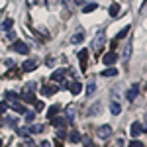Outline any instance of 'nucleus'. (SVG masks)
<instances>
[{
  "label": "nucleus",
  "mask_w": 147,
  "mask_h": 147,
  "mask_svg": "<svg viewBox=\"0 0 147 147\" xmlns=\"http://www.w3.org/2000/svg\"><path fill=\"white\" fill-rule=\"evenodd\" d=\"M53 63H55V61H53V57H47V59H45V65H49V67H51Z\"/></svg>",
  "instance_id": "obj_36"
},
{
  "label": "nucleus",
  "mask_w": 147,
  "mask_h": 147,
  "mask_svg": "<svg viewBox=\"0 0 147 147\" xmlns=\"http://www.w3.org/2000/svg\"><path fill=\"white\" fill-rule=\"evenodd\" d=\"M67 124V118H57V116H53L51 118V125H55V127H61V125Z\"/></svg>",
  "instance_id": "obj_14"
},
{
  "label": "nucleus",
  "mask_w": 147,
  "mask_h": 147,
  "mask_svg": "<svg viewBox=\"0 0 147 147\" xmlns=\"http://www.w3.org/2000/svg\"><path fill=\"white\" fill-rule=\"evenodd\" d=\"M82 39H84V32H79V34H75L73 37H71V41H73V43H80Z\"/></svg>",
  "instance_id": "obj_22"
},
{
  "label": "nucleus",
  "mask_w": 147,
  "mask_h": 147,
  "mask_svg": "<svg viewBox=\"0 0 147 147\" xmlns=\"http://www.w3.org/2000/svg\"><path fill=\"white\" fill-rule=\"evenodd\" d=\"M143 129H147V116H145V125H143Z\"/></svg>",
  "instance_id": "obj_42"
},
{
  "label": "nucleus",
  "mask_w": 147,
  "mask_h": 147,
  "mask_svg": "<svg viewBox=\"0 0 147 147\" xmlns=\"http://www.w3.org/2000/svg\"><path fill=\"white\" fill-rule=\"evenodd\" d=\"M34 104H35V108H37L35 112H39V110H43V102H39V100H37V102H34Z\"/></svg>",
  "instance_id": "obj_32"
},
{
  "label": "nucleus",
  "mask_w": 147,
  "mask_h": 147,
  "mask_svg": "<svg viewBox=\"0 0 147 147\" xmlns=\"http://www.w3.org/2000/svg\"><path fill=\"white\" fill-rule=\"evenodd\" d=\"M127 147H145V145H143L141 141H137V139H134V141H129V145H127Z\"/></svg>",
  "instance_id": "obj_27"
},
{
  "label": "nucleus",
  "mask_w": 147,
  "mask_h": 147,
  "mask_svg": "<svg viewBox=\"0 0 147 147\" xmlns=\"http://www.w3.org/2000/svg\"><path fill=\"white\" fill-rule=\"evenodd\" d=\"M84 147H94V143H90V141H84Z\"/></svg>",
  "instance_id": "obj_40"
},
{
  "label": "nucleus",
  "mask_w": 147,
  "mask_h": 147,
  "mask_svg": "<svg viewBox=\"0 0 147 147\" xmlns=\"http://www.w3.org/2000/svg\"><path fill=\"white\" fill-rule=\"evenodd\" d=\"M12 49H14V51H16V53H22V55H28V53H30V47L26 45V43H24V41H20V39H18V41H14V43H12Z\"/></svg>",
  "instance_id": "obj_3"
},
{
  "label": "nucleus",
  "mask_w": 147,
  "mask_h": 147,
  "mask_svg": "<svg viewBox=\"0 0 147 147\" xmlns=\"http://www.w3.org/2000/svg\"><path fill=\"white\" fill-rule=\"evenodd\" d=\"M108 12H110V16H118V14H120V4H116V2H114L112 6L108 8Z\"/></svg>",
  "instance_id": "obj_23"
},
{
  "label": "nucleus",
  "mask_w": 147,
  "mask_h": 147,
  "mask_svg": "<svg viewBox=\"0 0 147 147\" xmlns=\"http://www.w3.org/2000/svg\"><path fill=\"white\" fill-rule=\"evenodd\" d=\"M129 55H131V43H127V45L124 47V55H122V59H124V61H127V59H129Z\"/></svg>",
  "instance_id": "obj_24"
},
{
  "label": "nucleus",
  "mask_w": 147,
  "mask_h": 147,
  "mask_svg": "<svg viewBox=\"0 0 147 147\" xmlns=\"http://www.w3.org/2000/svg\"><path fill=\"white\" fill-rule=\"evenodd\" d=\"M75 4H79V6H80V4H84V0H75Z\"/></svg>",
  "instance_id": "obj_41"
},
{
  "label": "nucleus",
  "mask_w": 147,
  "mask_h": 147,
  "mask_svg": "<svg viewBox=\"0 0 147 147\" xmlns=\"http://www.w3.org/2000/svg\"><path fill=\"white\" fill-rule=\"evenodd\" d=\"M129 32H131V28H129V26H125L124 30H122L120 34L116 35V41H120V39H124V37H125V35H127V34H129Z\"/></svg>",
  "instance_id": "obj_17"
},
{
  "label": "nucleus",
  "mask_w": 147,
  "mask_h": 147,
  "mask_svg": "<svg viewBox=\"0 0 147 147\" xmlns=\"http://www.w3.org/2000/svg\"><path fill=\"white\" fill-rule=\"evenodd\" d=\"M100 77H118V69L112 67V69H104L100 73Z\"/></svg>",
  "instance_id": "obj_15"
},
{
  "label": "nucleus",
  "mask_w": 147,
  "mask_h": 147,
  "mask_svg": "<svg viewBox=\"0 0 147 147\" xmlns=\"http://www.w3.org/2000/svg\"><path fill=\"white\" fill-rule=\"evenodd\" d=\"M96 6H98L96 2H92V4H84V6H82V12H84V14H90L92 10H96Z\"/></svg>",
  "instance_id": "obj_20"
},
{
  "label": "nucleus",
  "mask_w": 147,
  "mask_h": 147,
  "mask_svg": "<svg viewBox=\"0 0 147 147\" xmlns=\"http://www.w3.org/2000/svg\"><path fill=\"white\" fill-rule=\"evenodd\" d=\"M34 90H35V82H28L26 86H24V92H22V98L26 102H35V96H34Z\"/></svg>",
  "instance_id": "obj_1"
},
{
  "label": "nucleus",
  "mask_w": 147,
  "mask_h": 147,
  "mask_svg": "<svg viewBox=\"0 0 147 147\" xmlns=\"http://www.w3.org/2000/svg\"><path fill=\"white\" fill-rule=\"evenodd\" d=\"M137 92H139V86H137V84H134V86H131V88L127 90V94H125V98H127V102H134V100H136Z\"/></svg>",
  "instance_id": "obj_7"
},
{
  "label": "nucleus",
  "mask_w": 147,
  "mask_h": 147,
  "mask_svg": "<svg viewBox=\"0 0 147 147\" xmlns=\"http://www.w3.org/2000/svg\"><path fill=\"white\" fill-rule=\"evenodd\" d=\"M94 90H96V84H94V80H90V82H88V86H86V96H92Z\"/></svg>",
  "instance_id": "obj_25"
},
{
  "label": "nucleus",
  "mask_w": 147,
  "mask_h": 147,
  "mask_svg": "<svg viewBox=\"0 0 147 147\" xmlns=\"http://www.w3.org/2000/svg\"><path fill=\"white\" fill-rule=\"evenodd\" d=\"M86 59H88V51H86V49L79 51V61H80V67H82V71L86 69Z\"/></svg>",
  "instance_id": "obj_12"
},
{
  "label": "nucleus",
  "mask_w": 147,
  "mask_h": 147,
  "mask_svg": "<svg viewBox=\"0 0 147 147\" xmlns=\"http://www.w3.org/2000/svg\"><path fill=\"white\" fill-rule=\"evenodd\" d=\"M22 69H10L8 73H6V79H18V77H22Z\"/></svg>",
  "instance_id": "obj_13"
},
{
  "label": "nucleus",
  "mask_w": 147,
  "mask_h": 147,
  "mask_svg": "<svg viewBox=\"0 0 147 147\" xmlns=\"http://www.w3.org/2000/svg\"><path fill=\"white\" fill-rule=\"evenodd\" d=\"M110 112H112L114 116H118V114L122 112V106H120L118 102H112V104H110Z\"/></svg>",
  "instance_id": "obj_18"
},
{
  "label": "nucleus",
  "mask_w": 147,
  "mask_h": 147,
  "mask_svg": "<svg viewBox=\"0 0 147 147\" xmlns=\"http://www.w3.org/2000/svg\"><path fill=\"white\" fill-rule=\"evenodd\" d=\"M96 110H98V104H94L90 110H88V116H92V114H96Z\"/></svg>",
  "instance_id": "obj_34"
},
{
  "label": "nucleus",
  "mask_w": 147,
  "mask_h": 147,
  "mask_svg": "<svg viewBox=\"0 0 147 147\" xmlns=\"http://www.w3.org/2000/svg\"><path fill=\"white\" fill-rule=\"evenodd\" d=\"M35 69H37V61H34V59H28V61L22 65L24 73H32V71H35Z\"/></svg>",
  "instance_id": "obj_6"
},
{
  "label": "nucleus",
  "mask_w": 147,
  "mask_h": 147,
  "mask_svg": "<svg viewBox=\"0 0 147 147\" xmlns=\"http://www.w3.org/2000/svg\"><path fill=\"white\" fill-rule=\"evenodd\" d=\"M69 90L73 92V94H80V90H82V84H80V82H71V84H69Z\"/></svg>",
  "instance_id": "obj_16"
},
{
  "label": "nucleus",
  "mask_w": 147,
  "mask_h": 147,
  "mask_svg": "<svg viewBox=\"0 0 147 147\" xmlns=\"http://www.w3.org/2000/svg\"><path fill=\"white\" fill-rule=\"evenodd\" d=\"M104 39H106V34H104V32H98V34H96V37H94V41H92V47H94L96 55H100V53H102V45H104Z\"/></svg>",
  "instance_id": "obj_2"
},
{
  "label": "nucleus",
  "mask_w": 147,
  "mask_h": 147,
  "mask_svg": "<svg viewBox=\"0 0 147 147\" xmlns=\"http://www.w3.org/2000/svg\"><path fill=\"white\" fill-rule=\"evenodd\" d=\"M69 139H71L73 143H79V141H80V134H79V131H71V136H69Z\"/></svg>",
  "instance_id": "obj_26"
},
{
  "label": "nucleus",
  "mask_w": 147,
  "mask_h": 147,
  "mask_svg": "<svg viewBox=\"0 0 147 147\" xmlns=\"http://www.w3.org/2000/svg\"><path fill=\"white\" fill-rule=\"evenodd\" d=\"M4 63H6V67H8V69H12V67H14V61H12V59H6Z\"/></svg>",
  "instance_id": "obj_35"
},
{
  "label": "nucleus",
  "mask_w": 147,
  "mask_h": 147,
  "mask_svg": "<svg viewBox=\"0 0 147 147\" xmlns=\"http://www.w3.org/2000/svg\"><path fill=\"white\" fill-rule=\"evenodd\" d=\"M65 75H67V71H65V69H59V71H55V73L51 75V80H53V82H61Z\"/></svg>",
  "instance_id": "obj_9"
},
{
  "label": "nucleus",
  "mask_w": 147,
  "mask_h": 147,
  "mask_svg": "<svg viewBox=\"0 0 147 147\" xmlns=\"http://www.w3.org/2000/svg\"><path fill=\"white\" fill-rule=\"evenodd\" d=\"M96 134H98V137H110L112 136V127L108 124L104 125H98V129H96Z\"/></svg>",
  "instance_id": "obj_4"
},
{
  "label": "nucleus",
  "mask_w": 147,
  "mask_h": 147,
  "mask_svg": "<svg viewBox=\"0 0 147 147\" xmlns=\"http://www.w3.org/2000/svg\"><path fill=\"white\" fill-rule=\"evenodd\" d=\"M57 84H45V86H41V94L43 96H53V94H57Z\"/></svg>",
  "instance_id": "obj_5"
},
{
  "label": "nucleus",
  "mask_w": 147,
  "mask_h": 147,
  "mask_svg": "<svg viewBox=\"0 0 147 147\" xmlns=\"http://www.w3.org/2000/svg\"><path fill=\"white\" fill-rule=\"evenodd\" d=\"M4 98H6V102H8V106L16 104V102H20V100H18V96H16V92H12V90L4 92Z\"/></svg>",
  "instance_id": "obj_8"
},
{
  "label": "nucleus",
  "mask_w": 147,
  "mask_h": 147,
  "mask_svg": "<svg viewBox=\"0 0 147 147\" xmlns=\"http://www.w3.org/2000/svg\"><path fill=\"white\" fill-rule=\"evenodd\" d=\"M8 110V102H0V114H4Z\"/></svg>",
  "instance_id": "obj_30"
},
{
  "label": "nucleus",
  "mask_w": 147,
  "mask_h": 147,
  "mask_svg": "<svg viewBox=\"0 0 147 147\" xmlns=\"http://www.w3.org/2000/svg\"><path fill=\"white\" fill-rule=\"evenodd\" d=\"M129 131H131V136H134V137H137L141 131H143V125L139 124V122H134V124H131V127H129Z\"/></svg>",
  "instance_id": "obj_11"
},
{
  "label": "nucleus",
  "mask_w": 147,
  "mask_h": 147,
  "mask_svg": "<svg viewBox=\"0 0 147 147\" xmlns=\"http://www.w3.org/2000/svg\"><path fill=\"white\" fill-rule=\"evenodd\" d=\"M6 35H8V39H14V37H16V35H14V32H12V30H10V32H6Z\"/></svg>",
  "instance_id": "obj_37"
},
{
  "label": "nucleus",
  "mask_w": 147,
  "mask_h": 147,
  "mask_svg": "<svg viewBox=\"0 0 147 147\" xmlns=\"http://www.w3.org/2000/svg\"><path fill=\"white\" fill-rule=\"evenodd\" d=\"M0 147H2V141H0Z\"/></svg>",
  "instance_id": "obj_43"
},
{
  "label": "nucleus",
  "mask_w": 147,
  "mask_h": 147,
  "mask_svg": "<svg viewBox=\"0 0 147 147\" xmlns=\"http://www.w3.org/2000/svg\"><path fill=\"white\" fill-rule=\"evenodd\" d=\"M102 63H104V65H114V63H116V53H114V51L106 53V55L102 57Z\"/></svg>",
  "instance_id": "obj_10"
},
{
  "label": "nucleus",
  "mask_w": 147,
  "mask_h": 147,
  "mask_svg": "<svg viewBox=\"0 0 147 147\" xmlns=\"http://www.w3.org/2000/svg\"><path fill=\"white\" fill-rule=\"evenodd\" d=\"M73 118H75V108H69V110H67V120L71 122Z\"/></svg>",
  "instance_id": "obj_28"
},
{
  "label": "nucleus",
  "mask_w": 147,
  "mask_h": 147,
  "mask_svg": "<svg viewBox=\"0 0 147 147\" xmlns=\"http://www.w3.org/2000/svg\"><path fill=\"white\" fill-rule=\"evenodd\" d=\"M41 129H43V127H41V125H32V127H30V129H28V131H34V134H39V131H41Z\"/></svg>",
  "instance_id": "obj_29"
},
{
  "label": "nucleus",
  "mask_w": 147,
  "mask_h": 147,
  "mask_svg": "<svg viewBox=\"0 0 147 147\" xmlns=\"http://www.w3.org/2000/svg\"><path fill=\"white\" fill-rule=\"evenodd\" d=\"M55 147H63V141L61 139H55Z\"/></svg>",
  "instance_id": "obj_38"
},
{
  "label": "nucleus",
  "mask_w": 147,
  "mask_h": 147,
  "mask_svg": "<svg viewBox=\"0 0 147 147\" xmlns=\"http://www.w3.org/2000/svg\"><path fill=\"white\" fill-rule=\"evenodd\" d=\"M61 112V106H51V108H49V112H47V116H49V120H51V118H53V116H57V114Z\"/></svg>",
  "instance_id": "obj_19"
},
{
  "label": "nucleus",
  "mask_w": 147,
  "mask_h": 147,
  "mask_svg": "<svg viewBox=\"0 0 147 147\" xmlns=\"http://www.w3.org/2000/svg\"><path fill=\"white\" fill-rule=\"evenodd\" d=\"M39 147H51V143H49V141H41V145Z\"/></svg>",
  "instance_id": "obj_39"
},
{
  "label": "nucleus",
  "mask_w": 147,
  "mask_h": 147,
  "mask_svg": "<svg viewBox=\"0 0 147 147\" xmlns=\"http://www.w3.org/2000/svg\"><path fill=\"white\" fill-rule=\"evenodd\" d=\"M12 26H14V20H6V22H2V32H10L12 30Z\"/></svg>",
  "instance_id": "obj_21"
},
{
  "label": "nucleus",
  "mask_w": 147,
  "mask_h": 147,
  "mask_svg": "<svg viewBox=\"0 0 147 147\" xmlns=\"http://www.w3.org/2000/svg\"><path fill=\"white\" fill-rule=\"evenodd\" d=\"M34 118H35V112H26V120H28V122H32Z\"/></svg>",
  "instance_id": "obj_31"
},
{
  "label": "nucleus",
  "mask_w": 147,
  "mask_h": 147,
  "mask_svg": "<svg viewBox=\"0 0 147 147\" xmlns=\"http://www.w3.org/2000/svg\"><path fill=\"white\" fill-rule=\"evenodd\" d=\"M16 131H18V136H28V129H24V127H18Z\"/></svg>",
  "instance_id": "obj_33"
}]
</instances>
